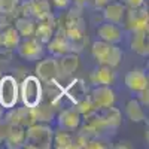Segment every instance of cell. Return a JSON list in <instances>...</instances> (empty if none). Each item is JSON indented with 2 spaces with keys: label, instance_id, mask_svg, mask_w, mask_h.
I'll return each instance as SVG.
<instances>
[{
  "label": "cell",
  "instance_id": "cell-1",
  "mask_svg": "<svg viewBox=\"0 0 149 149\" xmlns=\"http://www.w3.org/2000/svg\"><path fill=\"white\" fill-rule=\"evenodd\" d=\"M82 8L74 5L69 9V12L58 19V27L63 29L70 51L74 54H79L86 45V30H85V19L82 17Z\"/></svg>",
  "mask_w": 149,
  "mask_h": 149
},
{
  "label": "cell",
  "instance_id": "cell-2",
  "mask_svg": "<svg viewBox=\"0 0 149 149\" xmlns=\"http://www.w3.org/2000/svg\"><path fill=\"white\" fill-rule=\"evenodd\" d=\"M52 134L54 130L51 124L34 122L26 128V139L22 148L29 149H49L52 146Z\"/></svg>",
  "mask_w": 149,
  "mask_h": 149
},
{
  "label": "cell",
  "instance_id": "cell-3",
  "mask_svg": "<svg viewBox=\"0 0 149 149\" xmlns=\"http://www.w3.org/2000/svg\"><path fill=\"white\" fill-rule=\"evenodd\" d=\"M91 52H93V57L97 61V64L109 66L112 69H116L124 58V52L118 45L107 43V42H103L100 39L93 43Z\"/></svg>",
  "mask_w": 149,
  "mask_h": 149
},
{
  "label": "cell",
  "instance_id": "cell-4",
  "mask_svg": "<svg viewBox=\"0 0 149 149\" xmlns=\"http://www.w3.org/2000/svg\"><path fill=\"white\" fill-rule=\"evenodd\" d=\"M43 94V84L36 74H29L19 84V97L22 100V104L29 107L36 106L42 102Z\"/></svg>",
  "mask_w": 149,
  "mask_h": 149
},
{
  "label": "cell",
  "instance_id": "cell-5",
  "mask_svg": "<svg viewBox=\"0 0 149 149\" xmlns=\"http://www.w3.org/2000/svg\"><path fill=\"white\" fill-rule=\"evenodd\" d=\"M19 98V84L15 76H0V106L5 110L17 106Z\"/></svg>",
  "mask_w": 149,
  "mask_h": 149
},
{
  "label": "cell",
  "instance_id": "cell-6",
  "mask_svg": "<svg viewBox=\"0 0 149 149\" xmlns=\"http://www.w3.org/2000/svg\"><path fill=\"white\" fill-rule=\"evenodd\" d=\"M148 22H149L148 5H143L140 8H127L122 24L128 31L148 30Z\"/></svg>",
  "mask_w": 149,
  "mask_h": 149
},
{
  "label": "cell",
  "instance_id": "cell-7",
  "mask_svg": "<svg viewBox=\"0 0 149 149\" xmlns=\"http://www.w3.org/2000/svg\"><path fill=\"white\" fill-rule=\"evenodd\" d=\"M58 29V18L52 14H48L40 19H36V29L33 37L36 40H39L42 45H46L51 37L54 36L55 30Z\"/></svg>",
  "mask_w": 149,
  "mask_h": 149
},
{
  "label": "cell",
  "instance_id": "cell-8",
  "mask_svg": "<svg viewBox=\"0 0 149 149\" xmlns=\"http://www.w3.org/2000/svg\"><path fill=\"white\" fill-rule=\"evenodd\" d=\"M17 52L21 58L27 61H37L45 54V45H42L34 37H24L17 46Z\"/></svg>",
  "mask_w": 149,
  "mask_h": 149
},
{
  "label": "cell",
  "instance_id": "cell-9",
  "mask_svg": "<svg viewBox=\"0 0 149 149\" xmlns=\"http://www.w3.org/2000/svg\"><path fill=\"white\" fill-rule=\"evenodd\" d=\"M3 118L6 121H9L10 124H17V125H21L24 128L30 127L31 124L36 122L34 113H33V107H29L26 104H22L21 107H10L6 109V112L3 113Z\"/></svg>",
  "mask_w": 149,
  "mask_h": 149
},
{
  "label": "cell",
  "instance_id": "cell-10",
  "mask_svg": "<svg viewBox=\"0 0 149 149\" xmlns=\"http://www.w3.org/2000/svg\"><path fill=\"white\" fill-rule=\"evenodd\" d=\"M88 98L95 109L113 106L116 100L115 93L110 88V85H94V88L88 94Z\"/></svg>",
  "mask_w": 149,
  "mask_h": 149
},
{
  "label": "cell",
  "instance_id": "cell-11",
  "mask_svg": "<svg viewBox=\"0 0 149 149\" xmlns=\"http://www.w3.org/2000/svg\"><path fill=\"white\" fill-rule=\"evenodd\" d=\"M55 119L58 124V128H63L67 131H76L82 122V115L73 106V107H66L63 110H58Z\"/></svg>",
  "mask_w": 149,
  "mask_h": 149
},
{
  "label": "cell",
  "instance_id": "cell-12",
  "mask_svg": "<svg viewBox=\"0 0 149 149\" xmlns=\"http://www.w3.org/2000/svg\"><path fill=\"white\" fill-rule=\"evenodd\" d=\"M39 61V60H37ZM36 76L39 78L43 84L51 82V81H58V63L57 57H46L40 58V61L36 66Z\"/></svg>",
  "mask_w": 149,
  "mask_h": 149
},
{
  "label": "cell",
  "instance_id": "cell-13",
  "mask_svg": "<svg viewBox=\"0 0 149 149\" xmlns=\"http://www.w3.org/2000/svg\"><path fill=\"white\" fill-rule=\"evenodd\" d=\"M58 63V81L70 78L79 69V55L74 52H67L61 57H57Z\"/></svg>",
  "mask_w": 149,
  "mask_h": 149
},
{
  "label": "cell",
  "instance_id": "cell-14",
  "mask_svg": "<svg viewBox=\"0 0 149 149\" xmlns=\"http://www.w3.org/2000/svg\"><path fill=\"white\" fill-rule=\"evenodd\" d=\"M45 46L48 49V52L52 57H61V55H64L67 52H72L67 37H66L63 29H60V27L55 30L54 36L51 37V40H49Z\"/></svg>",
  "mask_w": 149,
  "mask_h": 149
},
{
  "label": "cell",
  "instance_id": "cell-15",
  "mask_svg": "<svg viewBox=\"0 0 149 149\" xmlns=\"http://www.w3.org/2000/svg\"><path fill=\"white\" fill-rule=\"evenodd\" d=\"M97 36L98 39L103 40V42H107V43H121L122 39H124V31L121 29V26L118 24H113V22H103L102 26H98L97 29Z\"/></svg>",
  "mask_w": 149,
  "mask_h": 149
},
{
  "label": "cell",
  "instance_id": "cell-16",
  "mask_svg": "<svg viewBox=\"0 0 149 149\" xmlns=\"http://www.w3.org/2000/svg\"><path fill=\"white\" fill-rule=\"evenodd\" d=\"M124 82H125L127 88L133 93L137 94L139 91L148 88L149 85V79H148V73L145 69H131L125 78H124Z\"/></svg>",
  "mask_w": 149,
  "mask_h": 149
},
{
  "label": "cell",
  "instance_id": "cell-17",
  "mask_svg": "<svg viewBox=\"0 0 149 149\" xmlns=\"http://www.w3.org/2000/svg\"><path fill=\"white\" fill-rule=\"evenodd\" d=\"M125 10H127V8L122 2L112 0L110 3H107L103 8V17L107 22H113V24L121 26L124 21V17H125Z\"/></svg>",
  "mask_w": 149,
  "mask_h": 149
},
{
  "label": "cell",
  "instance_id": "cell-18",
  "mask_svg": "<svg viewBox=\"0 0 149 149\" xmlns=\"http://www.w3.org/2000/svg\"><path fill=\"white\" fill-rule=\"evenodd\" d=\"M88 95V90H86V84L84 82V79H73L66 88H64V97H67L72 103H79L81 100Z\"/></svg>",
  "mask_w": 149,
  "mask_h": 149
},
{
  "label": "cell",
  "instance_id": "cell-19",
  "mask_svg": "<svg viewBox=\"0 0 149 149\" xmlns=\"http://www.w3.org/2000/svg\"><path fill=\"white\" fill-rule=\"evenodd\" d=\"M90 81L93 85H112L115 82V69L98 64L91 72Z\"/></svg>",
  "mask_w": 149,
  "mask_h": 149
},
{
  "label": "cell",
  "instance_id": "cell-20",
  "mask_svg": "<svg viewBox=\"0 0 149 149\" xmlns=\"http://www.w3.org/2000/svg\"><path fill=\"white\" fill-rule=\"evenodd\" d=\"M57 112L58 109L54 107L52 104L40 102L37 103L36 106H33V113L36 118V122H43V124H51L55 116H57Z\"/></svg>",
  "mask_w": 149,
  "mask_h": 149
},
{
  "label": "cell",
  "instance_id": "cell-21",
  "mask_svg": "<svg viewBox=\"0 0 149 149\" xmlns=\"http://www.w3.org/2000/svg\"><path fill=\"white\" fill-rule=\"evenodd\" d=\"M131 49L142 57L149 55V42H148V30H137L131 31Z\"/></svg>",
  "mask_w": 149,
  "mask_h": 149
},
{
  "label": "cell",
  "instance_id": "cell-22",
  "mask_svg": "<svg viewBox=\"0 0 149 149\" xmlns=\"http://www.w3.org/2000/svg\"><path fill=\"white\" fill-rule=\"evenodd\" d=\"M24 139H26V128L17 125V124H12L3 145L9 149H19L24 145Z\"/></svg>",
  "mask_w": 149,
  "mask_h": 149
},
{
  "label": "cell",
  "instance_id": "cell-23",
  "mask_svg": "<svg viewBox=\"0 0 149 149\" xmlns=\"http://www.w3.org/2000/svg\"><path fill=\"white\" fill-rule=\"evenodd\" d=\"M73 134L74 131H67L58 128L52 134V146L57 149H73Z\"/></svg>",
  "mask_w": 149,
  "mask_h": 149
},
{
  "label": "cell",
  "instance_id": "cell-24",
  "mask_svg": "<svg viewBox=\"0 0 149 149\" xmlns=\"http://www.w3.org/2000/svg\"><path fill=\"white\" fill-rule=\"evenodd\" d=\"M14 27L17 29V31L19 33L22 39L24 37H33L36 29V19L30 17H18L14 22Z\"/></svg>",
  "mask_w": 149,
  "mask_h": 149
},
{
  "label": "cell",
  "instance_id": "cell-25",
  "mask_svg": "<svg viewBox=\"0 0 149 149\" xmlns=\"http://www.w3.org/2000/svg\"><path fill=\"white\" fill-rule=\"evenodd\" d=\"M22 37L19 36V33L17 31V29L12 26V27H8L2 31V46L8 51H15L18 43L21 42Z\"/></svg>",
  "mask_w": 149,
  "mask_h": 149
},
{
  "label": "cell",
  "instance_id": "cell-26",
  "mask_svg": "<svg viewBox=\"0 0 149 149\" xmlns=\"http://www.w3.org/2000/svg\"><path fill=\"white\" fill-rule=\"evenodd\" d=\"M125 113L130 121L133 122H143L146 119V113L143 110V106L139 103L137 98H131L125 104Z\"/></svg>",
  "mask_w": 149,
  "mask_h": 149
},
{
  "label": "cell",
  "instance_id": "cell-27",
  "mask_svg": "<svg viewBox=\"0 0 149 149\" xmlns=\"http://www.w3.org/2000/svg\"><path fill=\"white\" fill-rule=\"evenodd\" d=\"M21 0H0V12L2 14H9L15 18V12L18 9Z\"/></svg>",
  "mask_w": 149,
  "mask_h": 149
},
{
  "label": "cell",
  "instance_id": "cell-28",
  "mask_svg": "<svg viewBox=\"0 0 149 149\" xmlns=\"http://www.w3.org/2000/svg\"><path fill=\"white\" fill-rule=\"evenodd\" d=\"M74 107L78 109V112L82 115V116H85V115H88V113H91V112L95 109L94 106H93V103H91V100L88 98V95H86L84 100H81L79 103H76L74 104Z\"/></svg>",
  "mask_w": 149,
  "mask_h": 149
},
{
  "label": "cell",
  "instance_id": "cell-29",
  "mask_svg": "<svg viewBox=\"0 0 149 149\" xmlns=\"http://www.w3.org/2000/svg\"><path fill=\"white\" fill-rule=\"evenodd\" d=\"M10 125H12V124H10L9 121H6V119L3 118V115L0 116V143L5 142L6 136H8L9 130H10Z\"/></svg>",
  "mask_w": 149,
  "mask_h": 149
},
{
  "label": "cell",
  "instance_id": "cell-30",
  "mask_svg": "<svg viewBox=\"0 0 149 149\" xmlns=\"http://www.w3.org/2000/svg\"><path fill=\"white\" fill-rule=\"evenodd\" d=\"M14 22H15V18L12 15L2 14V12H0V30H2V31L5 29H8V27H12V26H14Z\"/></svg>",
  "mask_w": 149,
  "mask_h": 149
},
{
  "label": "cell",
  "instance_id": "cell-31",
  "mask_svg": "<svg viewBox=\"0 0 149 149\" xmlns=\"http://www.w3.org/2000/svg\"><path fill=\"white\" fill-rule=\"evenodd\" d=\"M137 94H139V95H137L139 103H140L143 107H148V104H149V90H148V88H145V90L139 91Z\"/></svg>",
  "mask_w": 149,
  "mask_h": 149
},
{
  "label": "cell",
  "instance_id": "cell-32",
  "mask_svg": "<svg viewBox=\"0 0 149 149\" xmlns=\"http://www.w3.org/2000/svg\"><path fill=\"white\" fill-rule=\"evenodd\" d=\"M49 2L54 5V8H57V9H60V10L69 9L70 5H72V0H49Z\"/></svg>",
  "mask_w": 149,
  "mask_h": 149
},
{
  "label": "cell",
  "instance_id": "cell-33",
  "mask_svg": "<svg viewBox=\"0 0 149 149\" xmlns=\"http://www.w3.org/2000/svg\"><path fill=\"white\" fill-rule=\"evenodd\" d=\"M125 8H140L143 5H148V0H124L122 2Z\"/></svg>",
  "mask_w": 149,
  "mask_h": 149
},
{
  "label": "cell",
  "instance_id": "cell-34",
  "mask_svg": "<svg viewBox=\"0 0 149 149\" xmlns=\"http://www.w3.org/2000/svg\"><path fill=\"white\" fill-rule=\"evenodd\" d=\"M112 0H94V6L97 8V9H103L107 3H110Z\"/></svg>",
  "mask_w": 149,
  "mask_h": 149
},
{
  "label": "cell",
  "instance_id": "cell-35",
  "mask_svg": "<svg viewBox=\"0 0 149 149\" xmlns=\"http://www.w3.org/2000/svg\"><path fill=\"white\" fill-rule=\"evenodd\" d=\"M90 2V0H72V3H74V5H76V6H85L86 3H88Z\"/></svg>",
  "mask_w": 149,
  "mask_h": 149
},
{
  "label": "cell",
  "instance_id": "cell-36",
  "mask_svg": "<svg viewBox=\"0 0 149 149\" xmlns=\"http://www.w3.org/2000/svg\"><path fill=\"white\" fill-rule=\"evenodd\" d=\"M121 145H115V148H131V145H125V142H119Z\"/></svg>",
  "mask_w": 149,
  "mask_h": 149
},
{
  "label": "cell",
  "instance_id": "cell-37",
  "mask_svg": "<svg viewBox=\"0 0 149 149\" xmlns=\"http://www.w3.org/2000/svg\"><path fill=\"white\" fill-rule=\"evenodd\" d=\"M0 48H2V30H0Z\"/></svg>",
  "mask_w": 149,
  "mask_h": 149
},
{
  "label": "cell",
  "instance_id": "cell-38",
  "mask_svg": "<svg viewBox=\"0 0 149 149\" xmlns=\"http://www.w3.org/2000/svg\"><path fill=\"white\" fill-rule=\"evenodd\" d=\"M2 115H3V110H2V109H0V116H2Z\"/></svg>",
  "mask_w": 149,
  "mask_h": 149
},
{
  "label": "cell",
  "instance_id": "cell-39",
  "mask_svg": "<svg viewBox=\"0 0 149 149\" xmlns=\"http://www.w3.org/2000/svg\"><path fill=\"white\" fill-rule=\"evenodd\" d=\"M119 2H124V0H119Z\"/></svg>",
  "mask_w": 149,
  "mask_h": 149
}]
</instances>
